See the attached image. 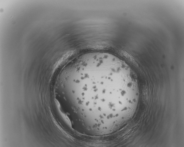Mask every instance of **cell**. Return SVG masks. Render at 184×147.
<instances>
[{"label": "cell", "mask_w": 184, "mask_h": 147, "mask_svg": "<svg viewBox=\"0 0 184 147\" xmlns=\"http://www.w3.org/2000/svg\"><path fill=\"white\" fill-rule=\"evenodd\" d=\"M125 62L109 53L94 52L82 55L78 64L77 93L84 106L99 107L115 104L126 80Z\"/></svg>", "instance_id": "1"}]
</instances>
